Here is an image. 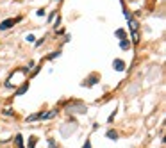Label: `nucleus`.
<instances>
[{
  "mask_svg": "<svg viewBox=\"0 0 166 148\" xmlns=\"http://www.w3.org/2000/svg\"><path fill=\"white\" fill-rule=\"evenodd\" d=\"M25 39H27L29 43H32V41H34L36 38H34V36H32V34H29V36H27V38H25Z\"/></svg>",
  "mask_w": 166,
  "mask_h": 148,
  "instance_id": "13",
  "label": "nucleus"
},
{
  "mask_svg": "<svg viewBox=\"0 0 166 148\" xmlns=\"http://www.w3.org/2000/svg\"><path fill=\"white\" fill-rule=\"evenodd\" d=\"M41 114H43V113H37V114H31V116L27 118V121H34V120H41Z\"/></svg>",
  "mask_w": 166,
  "mask_h": 148,
  "instance_id": "7",
  "label": "nucleus"
},
{
  "mask_svg": "<svg viewBox=\"0 0 166 148\" xmlns=\"http://www.w3.org/2000/svg\"><path fill=\"white\" fill-rule=\"evenodd\" d=\"M21 18L18 16V18H7V20H4L2 23H0V31H7V29H11L14 23H18Z\"/></svg>",
  "mask_w": 166,
  "mask_h": 148,
  "instance_id": "2",
  "label": "nucleus"
},
{
  "mask_svg": "<svg viewBox=\"0 0 166 148\" xmlns=\"http://www.w3.org/2000/svg\"><path fill=\"white\" fill-rule=\"evenodd\" d=\"M107 137H109V139H118V132H114V130H107Z\"/></svg>",
  "mask_w": 166,
  "mask_h": 148,
  "instance_id": "8",
  "label": "nucleus"
},
{
  "mask_svg": "<svg viewBox=\"0 0 166 148\" xmlns=\"http://www.w3.org/2000/svg\"><path fill=\"white\" fill-rule=\"evenodd\" d=\"M129 47H130V43L127 41V39H123V41H122V48H129Z\"/></svg>",
  "mask_w": 166,
  "mask_h": 148,
  "instance_id": "10",
  "label": "nucleus"
},
{
  "mask_svg": "<svg viewBox=\"0 0 166 148\" xmlns=\"http://www.w3.org/2000/svg\"><path fill=\"white\" fill-rule=\"evenodd\" d=\"M14 145H16V148H23V137H21L20 134L14 137Z\"/></svg>",
  "mask_w": 166,
  "mask_h": 148,
  "instance_id": "4",
  "label": "nucleus"
},
{
  "mask_svg": "<svg viewBox=\"0 0 166 148\" xmlns=\"http://www.w3.org/2000/svg\"><path fill=\"white\" fill-rule=\"evenodd\" d=\"M48 146H50V148H57L55 143H54V139H50V141H48Z\"/></svg>",
  "mask_w": 166,
  "mask_h": 148,
  "instance_id": "15",
  "label": "nucleus"
},
{
  "mask_svg": "<svg viewBox=\"0 0 166 148\" xmlns=\"http://www.w3.org/2000/svg\"><path fill=\"white\" fill-rule=\"evenodd\" d=\"M36 146V137H31V141H29V148H34Z\"/></svg>",
  "mask_w": 166,
  "mask_h": 148,
  "instance_id": "9",
  "label": "nucleus"
},
{
  "mask_svg": "<svg viewBox=\"0 0 166 148\" xmlns=\"http://www.w3.org/2000/svg\"><path fill=\"white\" fill-rule=\"evenodd\" d=\"M27 89H29V82H23V86H21V87H18V89H16V95L20 97V95H23V93H25Z\"/></svg>",
  "mask_w": 166,
  "mask_h": 148,
  "instance_id": "5",
  "label": "nucleus"
},
{
  "mask_svg": "<svg viewBox=\"0 0 166 148\" xmlns=\"http://www.w3.org/2000/svg\"><path fill=\"white\" fill-rule=\"evenodd\" d=\"M116 36H118V38H125V32L120 29V31H116Z\"/></svg>",
  "mask_w": 166,
  "mask_h": 148,
  "instance_id": "11",
  "label": "nucleus"
},
{
  "mask_svg": "<svg viewBox=\"0 0 166 148\" xmlns=\"http://www.w3.org/2000/svg\"><path fill=\"white\" fill-rule=\"evenodd\" d=\"M112 66H114V70H118V71H123L125 70V63L122 61V59H114Z\"/></svg>",
  "mask_w": 166,
  "mask_h": 148,
  "instance_id": "3",
  "label": "nucleus"
},
{
  "mask_svg": "<svg viewBox=\"0 0 166 148\" xmlns=\"http://www.w3.org/2000/svg\"><path fill=\"white\" fill-rule=\"evenodd\" d=\"M55 113H57V111H50V113H43V114H41V120H48V118L55 116Z\"/></svg>",
  "mask_w": 166,
  "mask_h": 148,
  "instance_id": "6",
  "label": "nucleus"
},
{
  "mask_svg": "<svg viewBox=\"0 0 166 148\" xmlns=\"http://www.w3.org/2000/svg\"><path fill=\"white\" fill-rule=\"evenodd\" d=\"M4 113H5V116H13V109H5Z\"/></svg>",
  "mask_w": 166,
  "mask_h": 148,
  "instance_id": "14",
  "label": "nucleus"
},
{
  "mask_svg": "<svg viewBox=\"0 0 166 148\" xmlns=\"http://www.w3.org/2000/svg\"><path fill=\"white\" fill-rule=\"evenodd\" d=\"M82 148H91V143H89V141H86V143H84V146H82Z\"/></svg>",
  "mask_w": 166,
  "mask_h": 148,
  "instance_id": "16",
  "label": "nucleus"
},
{
  "mask_svg": "<svg viewBox=\"0 0 166 148\" xmlns=\"http://www.w3.org/2000/svg\"><path fill=\"white\" fill-rule=\"evenodd\" d=\"M55 57H59V52H52V54L48 55V59H55Z\"/></svg>",
  "mask_w": 166,
  "mask_h": 148,
  "instance_id": "12",
  "label": "nucleus"
},
{
  "mask_svg": "<svg viewBox=\"0 0 166 148\" xmlns=\"http://www.w3.org/2000/svg\"><path fill=\"white\" fill-rule=\"evenodd\" d=\"M66 111H68V113H86V105H84V103H80V102H72V103H68V105H66Z\"/></svg>",
  "mask_w": 166,
  "mask_h": 148,
  "instance_id": "1",
  "label": "nucleus"
}]
</instances>
